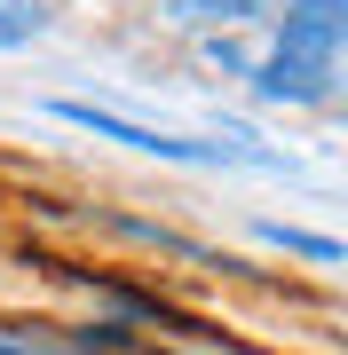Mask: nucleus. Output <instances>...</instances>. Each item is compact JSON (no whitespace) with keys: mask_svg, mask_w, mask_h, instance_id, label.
<instances>
[{"mask_svg":"<svg viewBox=\"0 0 348 355\" xmlns=\"http://www.w3.org/2000/svg\"><path fill=\"white\" fill-rule=\"evenodd\" d=\"M340 32H348V0H285V24L270 48L309 55V64H340Z\"/></svg>","mask_w":348,"mask_h":355,"instance_id":"f257e3e1","label":"nucleus"},{"mask_svg":"<svg viewBox=\"0 0 348 355\" xmlns=\"http://www.w3.org/2000/svg\"><path fill=\"white\" fill-rule=\"evenodd\" d=\"M340 87V64H309V55H285L270 48L254 64V95H270V103H333Z\"/></svg>","mask_w":348,"mask_h":355,"instance_id":"f03ea898","label":"nucleus"},{"mask_svg":"<svg viewBox=\"0 0 348 355\" xmlns=\"http://www.w3.org/2000/svg\"><path fill=\"white\" fill-rule=\"evenodd\" d=\"M277 0H174V24L182 32H245V24H261Z\"/></svg>","mask_w":348,"mask_h":355,"instance_id":"7ed1b4c3","label":"nucleus"},{"mask_svg":"<svg viewBox=\"0 0 348 355\" xmlns=\"http://www.w3.org/2000/svg\"><path fill=\"white\" fill-rule=\"evenodd\" d=\"M103 229H119V237H135V245H151V253H174V261H214L198 237H174V229H158V221H127V214H103Z\"/></svg>","mask_w":348,"mask_h":355,"instance_id":"20e7f679","label":"nucleus"},{"mask_svg":"<svg viewBox=\"0 0 348 355\" xmlns=\"http://www.w3.org/2000/svg\"><path fill=\"white\" fill-rule=\"evenodd\" d=\"M40 24H48V8H40V0H0V48L40 40Z\"/></svg>","mask_w":348,"mask_h":355,"instance_id":"39448f33","label":"nucleus"},{"mask_svg":"<svg viewBox=\"0 0 348 355\" xmlns=\"http://www.w3.org/2000/svg\"><path fill=\"white\" fill-rule=\"evenodd\" d=\"M261 237L285 245V253H301V261H340V245H333V237H309V229H285V221H261Z\"/></svg>","mask_w":348,"mask_h":355,"instance_id":"423d86ee","label":"nucleus"},{"mask_svg":"<svg viewBox=\"0 0 348 355\" xmlns=\"http://www.w3.org/2000/svg\"><path fill=\"white\" fill-rule=\"evenodd\" d=\"M72 340L88 347V355H127V347H135V331H127V324H88V331H72Z\"/></svg>","mask_w":348,"mask_h":355,"instance_id":"0eeeda50","label":"nucleus"}]
</instances>
